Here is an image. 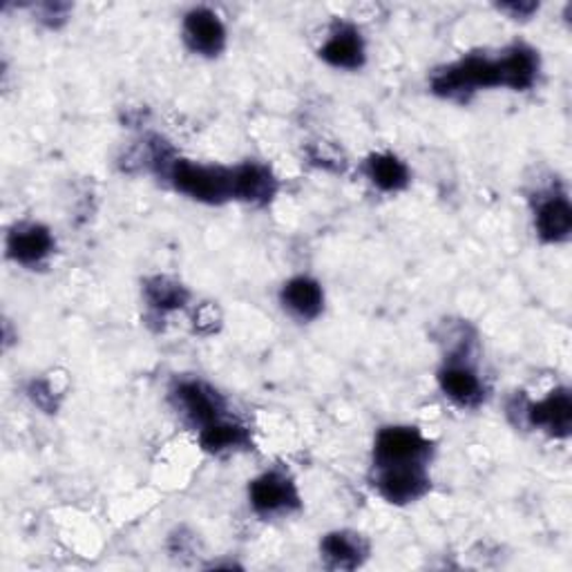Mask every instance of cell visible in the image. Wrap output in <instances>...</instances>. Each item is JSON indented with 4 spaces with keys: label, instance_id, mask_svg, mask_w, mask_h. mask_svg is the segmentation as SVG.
I'll return each instance as SVG.
<instances>
[{
    "label": "cell",
    "instance_id": "52a82bcc",
    "mask_svg": "<svg viewBox=\"0 0 572 572\" xmlns=\"http://www.w3.org/2000/svg\"><path fill=\"white\" fill-rule=\"evenodd\" d=\"M522 416L533 427H544L552 436H568L572 425V400L568 389L552 391L541 403H526L517 398Z\"/></svg>",
    "mask_w": 572,
    "mask_h": 572
},
{
    "label": "cell",
    "instance_id": "8992f818",
    "mask_svg": "<svg viewBox=\"0 0 572 572\" xmlns=\"http://www.w3.org/2000/svg\"><path fill=\"white\" fill-rule=\"evenodd\" d=\"M378 492L396 505L419 501L430 490L427 466H400L376 470Z\"/></svg>",
    "mask_w": 572,
    "mask_h": 572
},
{
    "label": "cell",
    "instance_id": "7402d4cb",
    "mask_svg": "<svg viewBox=\"0 0 572 572\" xmlns=\"http://www.w3.org/2000/svg\"><path fill=\"white\" fill-rule=\"evenodd\" d=\"M539 5L535 3H507V5H501L503 12H512L514 19H528Z\"/></svg>",
    "mask_w": 572,
    "mask_h": 572
},
{
    "label": "cell",
    "instance_id": "9a60e30c",
    "mask_svg": "<svg viewBox=\"0 0 572 572\" xmlns=\"http://www.w3.org/2000/svg\"><path fill=\"white\" fill-rule=\"evenodd\" d=\"M282 305L300 320L318 318L324 305L320 284L311 277H294L291 282L284 284Z\"/></svg>",
    "mask_w": 572,
    "mask_h": 572
},
{
    "label": "cell",
    "instance_id": "7c38bea8",
    "mask_svg": "<svg viewBox=\"0 0 572 572\" xmlns=\"http://www.w3.org/2000/svg\"><path fill=\"white\" fill-rule=\"evenodd\" d=\"M496 64H499L501 85L505 88L528 90L537 81L539 56L528 45H512L501 59H496Z\"/></svg>",
    "mask_w": 572,
    "mask_h": 572
},
{
    "label": "cell",
    "instance_id": "30bf717a",
    "mask_svg": "<svg viewBox=\"0 0 572 572\" xmlns=\"http://www.w3.org/2000/svg\"><path fill=\"white\" fill-rule=\"evenodd\" d=\"M322 59L342 70H358L365 64V43L354 25H338L320 49Z\"/></svg>",
    "mask_w": 572,
    "mask_h": 572
},
{
    "label": "cell",
    "instance_id": "5bb4252c",
    "mask_svg": "<svg viewBox=\"0 0 572 572\" xmlns=\"http://www.w3.org/2000/svg\"><path fill=\"white\" fill-rule=\"evenodd\" d=\"M320 552H322V559L327 561L329 568L354 570L367 559L369 548H367V544L361 535L340 530V533H329L322 539Z\"/></svg>",
    "mask_w": 572,
    "mask_h": 572
},
{
    "label": "cell",
    "instance_id": "2e32d148",
    "mask_svg": "<svg viewBox=\"0 0 572 572\" xmlns=\"http://www.w3.org/2000/svg\"><path fill=\"white\" fill-rule=\"evenodd\" d=\"M537 231L546 242H563L572 231V208L565 195H550L539 202Z\"/></svg>",
    "mask_w": 572,
    "mask_h": 572
},
{
    "label": "cell",
    "instance_id": "8fae6325",
    "mask_svg": "<svg viewBox=\"0 0 572 572\" xmlns=\"http://www.w3.org/2000/svg\"><path fill=\"white\" fill-rule=\"evenodd\" d=\"M277 191L271 170L262 163H242L233 168V197L247 204H268Z\"/></svg>",
    "mask_w": 572,
    "mask_h": 572
},
{
    "label": "cell",
    "instance_id": "277c9868",
    "mask_svg": "<svg viewBox=\"0 0 572 572\" xmlns=\"http://www.w3.org/2000/svg\"><path fill=\"white\" fill-rule=\"evenodd\" d=\"M173 400L178 412L195 427L204 430L219 421L224 414L221 396L199 380H182L173 389Z\"/></svg>",
    "mask_w": 572,
    "mask_h": 572
},
{
    "label": "cell",
    "instance_id": "7a4b0ae2",
    "mask_svg": "<svg viewBox=\"0 0 572 572\" xmlns=\"http://www.w3.org/2000/svg\"><path fill=\"white\" fill-rule=\"evenodd\" d=\"M496 85H501L499 64L479 54H472L468 59L441 70L432 79V90L445 99H466L479 88H496Z\"/></svg>",
    "mask_w": 572,
    "mask_h": 572
},
{
    "label": "cell",
    "instance_id": "5b68a950",
    "mask_svg": "<svg viewBox=\"0 0 572 572\" xmlns=\"http://www.w3.org/2000/svg\"><path fill=\"white\" fill-rule=\"evenodd\" d=\"M251 505L262 517H275L300 507V494L294 481L279 470L264 472L249 488Z\"/></svg>",
    "mask_w": 572,
    "mask_h": 572
},
{
    "label": "cell",
    "instance_id": "ba28073f",
    "mask_svg": "<svg viewBox=\"0 0 572 572\" xmlns=\"http://www.w3.org/2000/svg\"><path fill=\"white\" fill-rule=\"evenodd\" d=\"M52 251H54V238L41 224H34V221L16 224L8 236L10 258L25 266L41 264Z\"/></svg>",
    "mask_w": 572,
    "mask_h": 572
},
{
    "label": "cell",
    "instance_id": "d6986e66",
    "mask_svg": "<svg viewBox=\"0 0 572 572\" xmlns=\"http://www.w3.org/2000/svg\"><path fill=\"white\" fill-rule=\"evenodd\" d=\"M146 298H148V305L155 311L165 313V311L184 307L186 300H188V294H186L184 286L175 279L152 277V279L146 282Z\"/></svg>",
    "mask_w": 572,
    "mask_h": 572
},
{
    "label": "cell",
    "instance_id": "6da1fadb",
    "mask_svg": "<svg viewBox=\"0 0 572 572\" xmlns=\"http://www.w3.org/2000/svg\"><path fill=\"white\" fill-rule=\"evenodd\" d=\"M165 178L173 186L204 204H221L233 197V170L221 165H204L186 159H175Z\"/></svg>",
    "mask_w": 572,
    "mask_h": 572
},
{
    "label": "cell",
    "instance_id": "e0dca14e",
    "mask_svg": "<svg viewBox=\"0 0 572 572\" xmlns=\"http://www.w3.org/2000/svg\"><path fill=\"white\" fill-rule=\"evenodd\" d=\"M365 173L371 180V184L385 193H396L405 188L410 182L408 165L389 152L371 155L365 163Z\"/></svg>",
    "mask_w": 572,
    "mask_h": 572
},
{
    "label": "cell",
    "instance_id": "ac0fdd59",
    "mask_svg": "<svg viewBox=\"0 0 572 572\" xmlns=\"http://www.w3.org/2000/svg\"><path fill=\"white\" fill-rule=\"evenodd\" d=\"M202 447L210 454H221V451H231V449H242L251 443V436L247 432L244 425L240 423H231V421H215L208 427L202 430Z\"/></svg>",
    "mask_w": 572,
    "mask_h": 572
},
{
    "label": "cell",
    "instance_id": "9c48e42d",
    "mask_svg": "<svg viewBox=\"0 0 572 572\" xmlns=\"http://www.w3.org/2000/svg\"><path fill=\"white\" fill-rule=\"evenodd\" d=\"M184 38L188 47L202 56H217L226 45V30L210 10H193L184 21Z\"/></svg>",
    "mask_w": 572,
    "mask_h": 572
},
{
    "label": "cell",
    "instance_id": "603a6c76",
    "mask_svg": "<svg viewBox=\"0 0 572 572\" xmlns=\"http://www.w3.org/2000/svg\"><path fill=\"white\" fill-rule=\"evenodd\" d=\"M68 10H70L68 5H45V12H47V14H43V21H47L49 25L61 23V21H66Z\"/></svg>",
    "mask_w": 572,
    "mask_h": 572
},
{
    "label": "cell",
    "instance_id": "ffe728a7",
    "mask_svg": "<svg viewBox=\"0 0 572 572\" xmlns=\"http://www.w3.org/2000/svg\"><path fill=\"white\" fill-rule=\"evenodd\" d=\"M30 393H32L34 403H36L38 408H43V410H54V408H56V403H54V393H52L49 382H45V380L34 382L32 389H30Z\"/></svg>",
    "mask_w": 572,
    "mask_h": 572
},
{
    "label": "cell",
    "instance_id": "3957f363",
    "mask_svg": "<svg viewBox=\"0 0 572 572\" xmlns=\"http://www.w3.org/2000/svg\"><path fill=\"white\" fill-rule=\"evenodd\" d=\"M432 443L414 427H385L376 436L374 468L427 466Z\"/></svg>",
    "mask_w": 572,
    "mask_h": 572
},
{
    "label": "cell",
    "instance_id": "44dd1931",
    "mask_svg": "<svg viewBox=\"0 0 572 572\" xmlns=\"http://www.w3.org/2000/svg\"><path fill=\"white\" fill-rule=\"evenodd\" d=\"M217 322H219V318H217V311H215L213 307H204V309L195 316V327L202 329V331H204V324H208V331H215V329H217Z\"/></svg>",
    "mask_w": 572,
    "mask_h": 572
},
{
    "label": "cell",
    "instance_id": "4fadbf2b",
    "mask_svg": "<svg viewBox=\"0 0 572 572\" xmlns=\"http://www.w3.org/2000/svg\"><path fill=\"white\" fill-rule=\"evenodd\" d=\"M438 380H441L445 396H449L454 403H459L464 408L479 405L485 396L477 371L470 365L459 363V361H449L441 369Z\"/></svg>",
    "mask_w": 572,
    "mask_h": 572
}]
</instances>
